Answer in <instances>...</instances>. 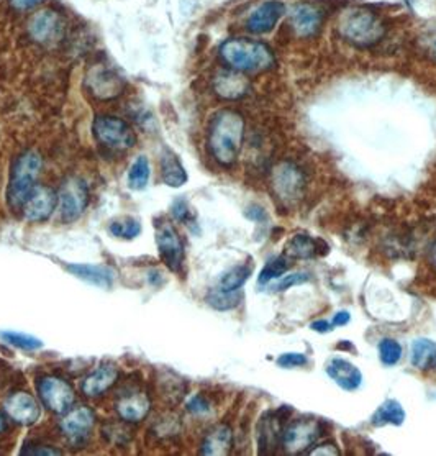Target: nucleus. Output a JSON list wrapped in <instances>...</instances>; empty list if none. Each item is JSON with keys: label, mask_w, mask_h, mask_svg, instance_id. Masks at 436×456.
<instances>
[{"label": "nucleus", "mask_w": 436, "mask_h": 456, "mask_svg": "<svg viewBox=\"0 0 436 456\" xmlns=\"http://www.w3.org/2000/svg\"><path fill=\"white\" fill-rule=\"evenodd\" d=\"M318 254V241L309 235L298 234L289 240L286 246V256L297 259H309Z\"/></svg>", "instance_id": "27"}, {"label": "nucleus", "mask_w": 436, "mask_h": 456, "mask_svg": "<svg viewBox=\"0 0 436 456\" xmlns=\"http://www.w3.org/2000/svg\"><path fill=\"white\" fill-rule=\"evenodd\" d=\"M6 428H7V421H6V417L2 416V412H0V433L6 432Z\"/></svg>", "instance_id": "46"}, {"label": "nucleus", "mask_w": 436, "mask_h": 456, "mask_svg": "<svg viewBox=\"0 0 436 456\" xmlns=\"http://www.w3.org/2000/svg\"><path fill=\"white\" fill-rule=\"evenodd\" d=\"M117 380V368L112 366V364H105V366L97 368L86 377L84 382H82V392L89 398H99L108 389H112Z\"/></svg>", "instance_id": "21"}, {"label": "nucleus", "mask_w": 436, "mask_h": 456, "mask_svg": "<svg viewBox=\"0 0 436 456\" xmlns=\"http://www.w3.org/2000/svg\"><path fill=\"white\" fill-rule=\"evenodd\" d=\"M293 31L302 38H312L318 33L323 24V13L312 3H298L291 13Z\"/></svg>", "instance_id": "15"}, {"label": "nucleus", "mask_w": 436, "mask_h": 456, "mask_svg": "<svg viewBox=\"0 0 436 456\" xmlns=\"http://www.w3.org/2000/svg\"><path fill=\"white\" fill-rule=\"evenodd\" d=\"M402 345L394 339H382L379 343V358L384 366H396L402 359Z\"/></svg>", "instance_id": "33"}, {"label": "nucleus", "mask_w": 436, "mask_h": 456, "mask_svg": "<svg viewBox=\"0 0 436 456\" xmlns=\"http://www.w3.org/2000/svg\"><path fill=\"white\" fill-rule=\"evenodd\" d=\"M310 328L314 332H318V334H327V332L333 330V323L328 320H316L310 325Z\"/></svg>", "instance_id": "43"}, {"label": "nucleus", "mask_w": 436, "mask_h": 456, "mask_svg": "<svg viewBox=\"0 0 436 456\" xmlns=\"http://www.w3.org/2000/svg\"><path fill=\"white\" fill-rule=\"evenodd\" d=\"M320 427L314 421H296L287 425L282 432L281 441L287 453L300 455L309 451L312 445L318 440Z\"/></svg>", "instance_id": "10"}, {"label": "nucleus", "mask_w": 436, "mask_h": 456, "mask_svg": "<svg viewBox=\"0 0 436 456\" xmlns=\"http://www.w3.org/2000/svg\"><path fill=\"white\" fill-rule=\"evenodd\" d=\"M309 455H325V456H339L341 455V451H339V448L334 443H330V441H327V443H320V445H316L314 450H310L309 451Z\"/></svg>", "instance_id": "40"}, {"label": "nucleus", "mask_w": 436, "mask_h": 456, "mask_svg": "<svg viewBox=\"0 0 436 456\" xmlns=\"http://www.w3.org/2000/svg\"><path fill=\"white\" fill-rule=\"evenodd\" d=\"M405 410H403L402 404L398 400L389 399L385 400L384 404H380L378 410L374 412V416L371 421L376 427H382V425H402L403 421H405Z\"/></svg>", "instance_id": "26"}, {"label": "nucleus", "mask_w": 436, "mask_h": 456, "mask_svg": "<svg viewBox=\"0 0 436 456\" xmlns=\"http://www.w3.org/2000/svg\"><path fill=\"white\" fill-rule=\"evenodd\" d=\"M233 446V432L228 425H217L205 435L202 443V455L222 456L228 455Z\"/></svg>", "instance_id": "23"}, {"label": "nucleus", "mask_w": 436, "mask_h": 456, "mask_svg": "<svg viewBox=\"0 0 436 456\" xmlns=\"http://www.w3.org/2000/svg\"><path fill=\"white\" fill-rule=\"evenodd\" d=\"M171 212H172L174 218L179 222L187 223V225H189V222H192V211H191L189 204H187L184 199H177L176 202L172 204Z\"/></svg>", "instance_id": "38"}, {"label": "nucleus", "mask_w": 436, "mask_h": 456, "mask_svg": "<svg viewBox=\"0 0 436 456\" xmlns=\"http://www.w3.org/2000/svg\"><path fill=\"white\" fill-rule=\"evenodd\" d=\"M220 56L225 65L240 72H263L275 65L274 53L268 44L248 38L223 41Z\"/></svg>", "instance_id": "2"}, {"label": "nucleus", "mask_w": 436, "mask_h": 456, "mask_svg": "<svg viewBox=\"0 0 436 456\" xmlns=\"http://www.w3.org/2000/svg\"><path fill=\"white\" fill-rule=\"evenodd\" d=\"M281 437V425H279L277 418H274L271 414H268L259 425V453H269V448H274V445H277Z\"/></svg>", "instance_id": "29"}, {"label": "nucleus", "mask_w": 436, "mask_h": 456, "mask_svg": "<svg viewBox=\"0 0 436 456\" xmlns=\"http://www.w3.org/2000/svg\"><path fill=\"white\" fill-rule=\"evenodd\" d=\"M246 215L250 217L251 220H263V218H264V211L261 207H256V205H255V207H251V211L248 212Z\"/></svg>", "instance_id": "45"}, {"label": "nucleus", "mask_w": 436, "mask_h": 456, "mask_svg": "<svg viewBox=\"0 0 436 456\" xmlns=\"http://www.w3.org/2000/svg\"><path fill=\"white\" fill-rule=\"evenodd\" d=\"M273 189L284 204H296L305 193V176L292 161H282L273 171Z\"/></svg>", "instance_id": "7"}, {"label": "nucleus", "mask_w": 436, "mask_h": 456, "mask_svg": "<svg viewBox=\"0 0 436 456\" xmlns=\"http://www.w3.org/2000/svg\"><path fill=\"white\" fill-rule=\"evenodd\" d=\"M95 423L94 412L87 407H76L64 414L63 421L59 422L63 435L72 440H82L89 435Z\"/></svg>", "instance_id": "16"}, {"label": "nucleus", "mask_w": 436, "mask_h": 456, "mask_svg": "<svg viewBox=\"0 0 436 456\" xmlns=\"http://www.w3.org/2000/svg\"><path fill=\"white\" fill-rule=\"evenodd\" d=\"M63 30V20L56 12L43 10L33 15L30 20L29 31L31 38L40 41V43H48V41L56 40L58 35Z\"/></svg>", "instance_id": "20"}, {"label": "nucleus", "mask_w": 436, "mask_h": 456, "mask_svg": "<svg viewBox=\"0 0 436 456\" xmlns=\"http://www.w3.org/2000/svg\"><path fill=\"white\" fill-rule=\"evenodd\" d=\"M245 140V118L233 108L215 113L209 129V148L215 161L232 166L240 156Z\"/></svg>", "instance_id": "1"}, {"label": "nucleus", "mask_w": 436, "mask_h": 456, "mask_svg": "<svg viewBox=\"0 0 436 456\" xmlns=\"http://www.w3.org/2000/svg\"><path fill=\"white\" fill-rule=\"evenodd\" d=\"M43 2H46V0H10V3L17 10H30V8L38 7Z\"/></svg>", "instance_id": "41"}, {"label": "nucleus", "mask_w": 436, "mask_h": 456, "mask_svg": "<svg viewBox=\"0 0 436 456\" xmlns=\"http://www.w3.org/2000/svg\"><path fill=\"white\" fill-rule=\"evenodd\" d=\"M309 279L310 277L307 272H292V275L282 276L281 279H279L277 284L274 286V291H286V289H289V287L304 284V282H307Z\"/></svg>", "instance_id": "36"}, {"label": "nucleus", "mask_w": 436, "mask_h": 456, "mask_svg": "<svg viewBox=\"0 0 436 456\" xmlns=\"http://www.w3.org/2000/svg\"><path fill=\"white\" fill-rule=\"evenodd\" d=\"M412 364L420 371H430L436 368V343L428 339H419L410 348Z\"/></svg>", "instance_id": "25"}, {"label": "nucleus", "mask_w": 436, "mask_h": 456, "mask_svg": "<svg viewBox=\"0 0 436 456\" xmlns=\"http://www.w3.org/2000/svg\"><path fill=\"white\" fill-rule=\"evenodd\" d=\"M286 13V7L279 0H268V2L261 3L255 12L251 13L246 22L248 31L255 35H264L274 30L277 25L279 18Z\"/></svg>", "instance_id": "14"}, {"label": "nucleus", "mask_w": 436, "mask_h": 456, "mask_svg": "<svg viewBox=\"0 0 436 456\" xmlns=\"http://www.w3.org/2000/svg\"><path fill=\"white\" fill-rule=\"evenodd\" d=\"M108 231L113 236H117V238L133 240L141 234V223L140 220H136V218L125 217V218H120V220H113L110 223Z\"/></svg>", "instance_id": "32"}, {"label": "nucleus", "mask_w": 436, "mask_h": 456, "mask_svg": "<svg viewBox=\"0 0 436 456\" xmlns=\"http://www.w3.org/2000/svg\"><path fill=\"white\" fill-rule=\"evenodd\" d=\"M161 177L164 184L171 188H181L187 182V172L184 170L181 159L169 148H164L161 154Z\"/></svg>", "instance_id": "24"}, {"label": "nucleus", "mask_w": 436, "mask_h": 456, "mask_svg": "<svg viewBox=\"0 0 436 456\" xmlns=\"http://www.w3.org/2000/svg\"><path fill=\"white\" fill-rule=\"evenodd\" d=\"M209 304L212 305L213 309L217 310H229L233 307H236L240 304V294L238 291H233V293H227V291H220V289H213L212 293L209 294Z\"/></svg>", "instance_id": "35"}, {"label": "nucleus", "mask_w": 436, "mask_h": 456, "mask_svg": "<svg viewBox=\"0 0 436 456\" xmlns=\"http://www.w3.org/2000/svg\"><path fill=\"white\" fill-rule=\"evenodd\" d=\"M213 90L218 97L225 100H238L250 94L251 82L240 71H220L213 77Z\"/></svg>", "instance_id": "13"}, {"label": "nucleus", "mask_w": 436, "mask_h": 456, "mask_svg": "<svg viewBox=\"0 0 436 456\" xmlns=\"http://www.w3.org/2000/svg\"><path fill=\"white\" fill-rule=\"evenodd\" d=\"M3 407H6V412L13 422L25 427L33 425L41 417V405L29 392H13L12 396L7 398Z\"/></svg>", "instance_id": "12"}, {"label": "nucleus", "mask_w": 436, "mask_h": 456, "mask_svg": "<svg viewBox=\"0 0 436 456\" xmlns=\"http://www.w3.org/2000/svg\"><path fill=\"white\" fill-rule=\"evenodd\" d=\"M115 409H117L122 421L135 423L143 421V418L148 416L151 409V400L145 392H128V394L120 396V399L115 404Z\"/></svg>", "instance_id": "19"}, {"label": "nucleus", "mask_w": 436, "mask_h": 456, "mask_svg": "<svg viewBox=\"0 0 436 456\" xmlns=\"http://www.w3.org/2000/svg\"><path fill=\"white\" fill-rule=\"evenodd\" d=\"M38 396L45 407L56 414H66L76 402V394L67 381L58 376H45L38 381Z\"/></svg>", "instance_id": "8"}, {"label": "nucleus", "mask_w": 436, "mask_h": 456, "mask_svg": "<svg viewBox=\"0 0 436 456\" xmlns=\"http://www.w3.org/2000/svg\"><path fill=\"white\" fill-rule=\"evenodd\" d=\"M252 272V266L251 263H245V264H238V266L232 268L229 271L225 272V275L220 277L217 289L220 291H227V293H233V291H240L245 282L250 279Z\"/></svg>", "instance_id": "28"}, {"label": "nucleus", "mask_w": 436, "mask_h": 456, "mask_svg": "<svg viewBox=\"0 0 436 456\" xmlns=\"http://www.w3.org/2000/svg\"><path fill=\"white\" fill-rule=\"evenodd\" d=\"M151 168L146 156H138L128 171V188L133 190H143L150 182Z\"/></svg>", "instance_id": "30"}, {"label": "nucleus", "mask_w": 436, "mask_h": 456, "mask_svg": "<svg viewBox=\"0 0 436 456\" xmlns=\"http://www.w3.org/2000/svg\"><path fill=\"white\" fill-rule=\"evenodd\" d=\"M58 207V193L46 186H36L26 202L23 204V215L29 222H43L51 217Z\"/></svg>", "instance_id": "11"}, {"label": "nucleus", "mask_w": 436, "mask_h": 456, "mask_svg": "<svg viewBox=\"0 0 436 456\" xmlns=\"http://www.w3.org/2000/svg\"><path fill=\"white\" fill-rule=\"evenodd\" d=\"M95 140L105 148L125 152L136 145V135L125 120L112 115H99L92 125Z\"/></svg>", "instance_id": "5"}, {"label": "nucleus", "mask_w": 436, "mask_h": 456, "mask_svg": "<svg viewBox=\"0 0 436 456\" xmlns=\"http://www.w3.org/2000/svg\"><path fill=\"white\" fill-rule=\"evenodd\" d=\"M66 271L71 272L72 276L79 277V279L89 282L92 286L99 287H112L115 272L108 266H100V264H77L71 263L66 264Z\"/></svg>", "instance_id": "22"}, {"label": "nucleus", "mask_w": 436, "mask_h": 456, "mask_svg": "<svg viewBox=\"0 0 436 456\" xmlns=\"http://www.w3.org/2000/svg\"><path fill=\"white\" fill-rule=\"evenodd\" d=\"M187 410L192 414H207L210 410V404L204 396H194V398L187 402Z\"/></svg>", "instance_id": "39"}, {"label": "nucleus", "mask_w": 436, "mask_h": 456, "mask_svg": "<svg viewBox=\"0 0 436 456\" xmlns=\"http://www.w3.org/2000/svg\"><path fill=\"white\" fill-rule=\"evenodd\" d=\"M0 339L6 341V343H10L13 346H17V348L26 350V351L38 350L43 346V341L36 339V336L18 334V332H0Z\"/></svg>", "instance_id": "34"}, {"label": "nucleus", "mask_w": 436, "mask_h": 456, "mask_svg": "<svg viewBox=\"0 0 436 456\" xmlns=\"http://www.w3.org/2000/svg\"><path fill=\"white\" fill-rule=\"evenodd\" d=\"M289 261H291V258L289 256L271 258L269 261L266 263L263 271L259 272V277H258L259 284H269L271 281L281 279V277L289 271V268H291V263Z\"/></svg>", "instance_id": "31"}, {"label": "nucleus", "mask_w": 436, "mask_h": 456, "mask_svg": "<svg viewBox=\"0 0 436 456\" xmlns=\"http://www.w3.org/2000/svg\"><path fill=\"white\" fill-rule=\"evenodd\" d=\"M89 88L95 97L108 100L122 94L123 81L112 70L100 66L92 70L89 77Z\"/></svg>", "instance_id": "18"}, {"label": "nucleus", "mask_w": 436, "mask_h": 456, "mask_svg": "<svg viewBox=\"0 0 436 456\" xmlns=\"http://www.w3.org/2000/svg\"><path fill=\"white\" fill-rule=\"evenodd\" d=\"M435 56H436V47H435Z\"/></svg>", "instance_id": "48"}, {"label": "nucleus", "mask_w": 436, "mask_h": 456, "mask_svg": "<svg viewBox=\"0 0 436 456\" xmlns=\"http://www.w3.org/2000/svg\"><path fill=\"white\" fill-rule=\"evenodd\" d=\"M351 320V316H350V312H348V310H339L338 314H334L333 316V327H343V325H346L348 322Z\"/></svg>", "instance_id": "42"}, {"label": "nucleus", "mask_w": 436, "mask_h": 456, "mask_svg": "<svg viewBox=\"0 0 436 456\" xmlns=\"http://www.w3.org/2000/svg\"><path fill=\"white\" fill-rule=\"evenodd\" d=\"M154 230L161 259L171 271L179 272L184 264V245L177 228L171 222L159 220L154 225Z\"/></svg>", "instance_id": "9"}, {"label": "nucleus", "mask_w": 436, "mask_h": 456, "mask_svg": "<svg viewBox=\"0 0 436 456\" xmlns=\"http://www.w3.org/2000/svg\"><path fill=\"white\" fill-rule=\"evenodd\" d=\"M22 453L25 455H61V451L51 446H46V448H33V450H23Z\"/></svg>", "instance_id": "44"}, {"label": "nucleus", "mask_w": 436, "mask_h": 456, "mask_svg": "<svg viewBox=\"0 0 436 456\" xmlns=\"http://www.w3.org/2000/svg\"><path fill=\"white\" fill-rule=\"evenodd\" d=\"M327 375L343 391H357L362 384L361 369L344 358H333L327 366Z\"/></svg>", "instance_id": "17"}, {"label": "nucleus", "mask_w": 436, "mask_h": 456, "mask_svg": "<svg viewBox=\"0 0 436 456\" xmlns=\"http://www.w3.org/2000/svg\"><path fill=\"white\" fill-rule=\"evenodd\" d=\"M339 33L357 48H371L384 38L385 25L376 13L366 8H355L341 17Z\"/></svg>", "instance_id": "4"}, {"label": "nucleus", "mask_w": 436, "mask_h": 456, "mask_svg": "<svg viewBox=\"0 0 436 456\" xmlns=\"http://www.w3.org/2000/svg\"><path fill=\"white\" fill-rule=\"evenodd\" d=\"M433 263L436 264V246H435V250H433Z\"/></svg>", "instance_id": "47"}, {"label": "nucleus", "mask_w": 436, "mask_h": 456, "mask_svg": "<svg viewBox=\"0 0 436 456\" xmlns=\"http://www.w3.org/2000/svg\"><path fill=\"white\" fill-rule=\"evenodd\" d=\"M307 357L304 353H282L281 357L277 358V364L281 368L291 369V368H298V366H305Z\"/></svg>", "instance_id": "37"}, {"label": "nucleus", "mask_w": 436, "mask_h": 456, "mask_svg": "<svg viewBox=\"0 0 436 456\" xmlns=\"http://www.w3.org/2000/svg\"><path fill=\"white\" fill-rule=\"evenodd\" d=\"M43 159L36 152H25L12 164L10 181L7 189V202L15 211H22L23 204L36 188Z\"/></svg>", "instance_id": "3"}, {"label": "nucleus", "mask_w": 436, "mask_h": 456, "mask_svg": "<svg viewBox=\"0 0 436 456\" xmlns=\"http://www.w3.org/2000/svg\"><path fill=\"white\" fill-rule=\"evenodd\" d=\"M89 204V189L81 177L71 176L61 184L58 193V207L64 223H72L79 218Z\"/></svg>", "instance_id": "6"}]
</instances>
